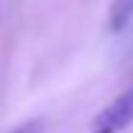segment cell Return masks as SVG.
<instances>
[{"label":"cell","instance_id":"3957f363","mask_svg":"<svg viewBox=\"0 0 133 133\" xmlns=\"http://www.w3.org/2000/svg\"><path fill=\"white\" fill-rule=\"evenodd\" d=\"M43 131H45V121L43 118H30L25 123H20V126L10 128L8 133H43Z\"/></svg>","mask_w":133,"mask_h":133},{"label":"cell","instance_id":"7a4b0ae2","mask_svg":"<svg viewBox=\"0 0 133 133\" xmlns=\"http://www.w3.org/2000/svg\"><path fill=\"white\" fill-rule=\"evenodd\" d=\"M131 20H133V0H113L111 10H108V30L121 33Z\"/></svg>","mask_w":133,"mask_h":133},{"label":"cell","instance_id":"6da1fadb","mask_svg":"<svg viewBox=\"0 0 133 133\" xmlns=\"http://www.w3.org/2000/svg\"><path fill=\"white\" fill-rule=\"evenodd\" d=\"M133 123V85L90 121V133H121Z\"/></svg>","mask_w":133,"mask_h":133}]
</instances>
